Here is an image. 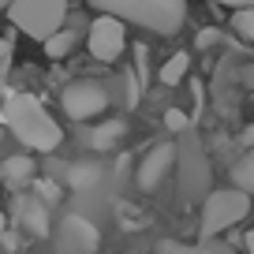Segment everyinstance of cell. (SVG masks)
<instances>
[{
  "instance_id": "1",
  "label": "cell",
  "mask_w": 254,
  "mask_h": 254,
  "mask_svg": "<svg viewBox=\"0 0 254 254\" xmlns=\"http://www.w3.org/2000/svg\"><path fill=\"white\" fill-rule=\"evenodd\" d=\"M4 124L11 127V135L26 150L49 153L64 142V131L56 127V120L45 112V105L34 94H8V101H4Z\"/></svg>"
},
{
  "instance_id": "2",
  "label": "cell",
  "mask_w": 254,
  "mask_h": 254,
  "mask_svg": "<svg viewBox=\"0 0 254 254\" xmlns=\"http://www.w3.org/2000/svg\"><path fill=\"white\" fill-rule=\"evenodd\" d=\"M90 8L153 34H176L187 23V0H90Z\"/></svg>"
},
{
  "instance_id": "3",
  "label": "cell",
  "mask_w": 254,
  "mask_h": 254,
  "mask_svg": "<svg viewBox=\"0 0 254 254\" xmlns=\"http://www.w3.org/2000/svg\"><path fill=\"white\" fill-rule=\"evenodd\" d=\"M247 213H251V194H247V190H239V187L209 190L206 202H202V221H198L202 239H217L221 232L236 228Z\"/></svg>"
},
{
  "instance_id": "4",
  "label": "cell",
  "mask_w": 254,
  "mask_h": 254,
  "mask_svg": "<svg viewBox=\"0 0 254 254\" xmlns=\"http://www.w3.org/2000/svg\"><path fill=\"white\" fill-rule=\"evenodd\" d=\"M8 19L26 38L49 41L67 19V0H15L8 8Z\"/></svg>"
},
{
  "instance_id": "5",
  "label": "cell",
  "mask_w": 254,
  "mask_h": 254,
  "mask_svg": "<svg viewBox=\"0 0 254 254\" xmlns=\"http://www.w3.org/2000/svg\"><path fill=\"white\" fill-rule=\"evenodd\" d=\"M60 105L71 120H94V116H101V112L109 109V90H105L101 82H94V79H75V82L64 86Z\"/></svg>"
},
{
  "instance_id": "6",
  "label": "cell",
  "mask_w": 254,
  "mask_h": 254,
  "mask_svg": "<svg viewBox=\"0 0 254 254\" xmlns=\"http://www.w3.org/2000/svg\"><path fill=\"white\" fill-rule=\"evenodd\" d=\"M180 150V157H176V165L183 168V194L187 198H206L209 194V161H206V153H202V146H198V138L194 135H187L183 138V146H176Z\"/></svg>"
},
{
  "instance_id": "7",
  "label": "cell",
  "mask_w": 254,
  "mask_h": 254,
  "mask_svg": "<svg viewBox=\"0 0 254 254\" xmlns=\"http://www.w3.org/2000/svg\"><path fill=\"white\" fill-rule=\"evenodd\" d=\"M86 45L94 53V60H120L124 56V45H127V34H124V19L116 15H97L90 23V34H86Z\"/></svg>"
},
{
  "instance_id": "8",
  "label": "cell",
  "mask_w": 254,
  "mask_h": 254,
  "mask_svg": "<svg viewBox=\"0 0 254 254\" xmlns=\"http://www.w3.org/2000/svg\"><path fill=\"white\" fill-rule=\"evenodd\" d=\"M56 243H60V254H94L97 243H101V236H97V228L82 213H67L60 221Z\"/></svg>"
},
{
  "instance_id": "9",
  "label": "cell",
  "mask_w": 254,
  "mask_h": 254,
  "mask_svg": "<svg viewBox=\"0 0 254 254\" xmlns=\"http://www.w3.org/2000/svg\"><path fill=\"white\" fill-rule=\"evenodd\" d=\"M176 157H180V150H176L172 142L153 146V150L138 161V187L142 190H157L161 183L168 180V172L176 168Z\"/></svg>"
},
{
  "instance_id": "10",
  "label": "cell",
  "mask_w": 254,
  "mask_h": 254,
  "mask_svg": "<svg viewBox=\"0 0 254 254\" xmlns=\"http://www.w3.org/2000/svg\"><path fill=\"white\" fill-rule=\"evenodd\" d=\"M15 221L23 224L30 236L45 239L49 232H53V221H49V202L41 198V194H15Z\"/></svg>"
},
{
  "instance_id": "11",
  "label": "cell",
  "mask_w": 254,
  "mask_h": 254,
  "mask_svg": "<svg viewBox=\"0 0 254 254\" xmlns=\"http://www.w3.org/2000/svg\"><path fill=\"white\" fill-rule=\"evenodd\" d=\"M0 180L8 183V187H26V183L34 180V157H26V153L4 157V165H0Z\"/></svg>"
},
{
  "instance_id": "12",
  "label": "cell",
  "mask_w": 254,
  "mask_h": 254,
  "mask_svg": "<svg viewBox=\"0 0 254 254\" xmlns=\"http://www.w3.org/2000/svg\"><path fill=\"white\" fill-rule=\"evenodd\" d=\"M124 131H127L124 120H105L101 127H94V131H90V150H97V153L112 150V146L124 138Z\"/></svg>"
},
{
  "instance_id": "13",
  "label": "cell",
  "mask_w": 254,
  "mask_h": 254,
  "mask_svg": "<svg viewBox=\"0 0 254 254\" xmlns=\"http://www.w3.org/2000/svg\"><path fill=\"white\" fill-rule=\"evenodd\" d=\"M101 180V165L97 161H79V165L67 168V187L71 190H94Z\"/></svg>"
},
{
  "instance_id": "14",
  "label": "cell",
  "mask_w": 254,
  "mask_h": 254,
  "mask_svg": "<svg viewBox=\"0 0 254 254\" xmlns=\"http://www.w3.org/2000/svg\"><path fill=\"white\" fill-rule=\"evenodd\" d=\"M232 187H239V190H247V194H254V146L236 161V165H232Z\"/></svg>"
},
{
  "instance_id": "15",
  "label": "cell",
  "mask_w": 254,
  "mask_h": 254,
  "mask_svg": "<svg viewBox=\"0 0 254 254\" xmlns=\"http://www.w3.org/2000/svg\"><path fill=\"white\" fill-rule=\"evenodd\" d=\"M187 64H190V56L187 53H176V56H168L165 60V67H161V82L165 86H176V82L187 75Z\"/></svg>"
},
{
  "instance_id": "16",
  "label": "cell",
  "mask_w": 254,
  "mask_h": 254,
  "mask_svg": "<svg viewBox=\"0 0 254 254\" xmlns=\"http://www.w3.org/2000/svg\"><path fill=\"white\" fill-rule=\"evenodd\" d=\"M75 38H79L75 30H56L53 38L45 41V53L53 56V60H60V56H67V53L75 49Z\"/></svg>"
},
{
  "instance_id": "17",
  "label": "cell",
  "mask_w": 254,
  "mask_h": 254,
  "mask_svg": "<svg viewBox=\"0 0 254 254\" xmlns=\"http://www.w3.org/2000/svg\"><path fill=\"white\" fill-rule=\"evenodd\" d=\"M232 30H236L243 41H254V8H236V15H232Z\"/></svg>"
},
{
  "instance_id": "18",
  "label": "cell",
  "mask_w": 254,
  "mask_h": 254,
  "mask_svg": "<svg viewBox=\"0 0 254 254\" xmlns=\"http://www.w3.org/2000/svg\"><path fill=\"white\" fill-rule=\"evenodd\" d=\"M165 127H172V131H187V116H183L180 109H168L165 112Z\"/></svg>"
},
{
  "instance_id": "19",
  "label": "cell",
  "mask_w": 254,
  "mask_h": 254,
  "mask_svg": "<svg viewBox=\"0 0 254 254\" xmlns=\"http://www.w3.org/2000/svg\"><path fill=\"white\" fill-rule=\"evenodd\" d=\"M198 254H228V247H224V243H213V239H202V243H198Z\"/></svg>"
},
{
  "instance_id": "20",
  "label": "cell",
  "mask_w": 254,
  "mask_h": 254,
  "mask_svg": "<svg viewBox=\"0 0 254 254\" xmlns=\"http://www.w3.org/2000/svg\"><path fill=\"white\" fill-rule=\"evenodd\" d=\"M217 38H221L217 30H202V34H198V49H209V45H217Z\"/></svg>"
},
{
  "instance_id": "21",
  "label": "cell",
  "mask_w": 254,
  "mask_h": 254,
  "mask_svg": "<svg viewBox=\"0 0 254 254\" xmlns=\"http://www.w3.org/2000/svg\"><path fill=\"white\" fill-rule=\"evenodd\" d=\"M135 60H138V79L146 82V45H135Z\"/></svg>"
},
{
  "instance_id": "22",
  "label": "cell",
  "mask_w": 254,
  "mask_h": 254,
  "mask_svg": "<svg viewBox=\"0 0 254 254\" xmlns=\"http://www.w3.org/2000/svg\"><path fill=\"white\" fill-rule=\"evenodd\" d=\"M8 56H11V41H8V38H0V71H4Z\"/></svg>"
},
{
  "instance_id": "23",
  "label": "cell",
  "mask_w": 254,
  "mask_h": 254,
  "mask_svg": "<svg viewBox=\"0 0 254 254\" xmlns=\"http://www.w3.org/2000/svg\"><path fill=\"white\" fill-rule=\"evenodd\" d=\"M38 187H41V198H45V202H53V198H60V190H56V187H53V183H38Z\"/></svg>"
},
{
  "instance_id": "24",
  "label": "cell",
  "mask_w": 254,
  "mask_h": 254,
  "mask_svg": "<svg viewBox=\"0 0 254 254\" xmlns=\"http://www.w3.org/2000/svg\"><path fill=\"white\" fill-rule=\"evenodd\" d=\"M217 4H228V8H254V0H217Z\"/></svg>"
},
{
  "instance_id": "25",
  "label": "cell",
  "mask_w": 254,
  "mask_h": 254,
  "mask_svg": "<svg viewBox=\"0 0 254 254\" xmlns=\"http://www.w3.org/2000/svg\"><path fill=\"white\" fill-rule=\"evenodd\" d=\"M243 146H247V150H251V146H254V124H251V127H247V131H243Z\"/></svg>"
},
{
  "instance_id": "26",
  "label": "cell",
  "mask_w": 254,
  "mask_h": 254,
  "mask_svg": "<svg viewBox=\"0 0 254 254\" xmlns=\"http://www.w3.org/2000/svg\"><path fill=\"white\" fill-rule=\"evenodd\" d=\"M247 251H251V254H254V228H251V232H247Z\"/></svg>"
},
{
  "instance_id": "27",
  "label": "cell",
  "mask_w": 254,
  "mask_h": 254,
  "mask_svg": "<svg viewBox=\"0 0 254 254\" xmlns=\"http://www.w3.org/2000/svg\"><path fill=\"white\" fill-rule=\"evenodd\" d=\"M11 4H15V0H0V11H8V8H11Z\"/></svg>"
},
{
  "instance_id": "28",
  "label": "cell",
  "mask_w": 254,
  "mask_h": 254,
  "mask_svg": "<svg viewBox=\"0 0 254 254\" xmlns=\"http://www.w3.org/2000/svg\"><path fill=\"white\" fill-rule=\"evenodd\" d=\"M0 236H4V213H0Z\"/></svg>"
},
{
  "instance_id": "29",
  "label": "cell",
  "mask_w": 254,
  "mask_h": 254,
  "mask_svg": "<svg viewBox=\"0 0 254 254\" xmlns=\"http://www.w3.org/2000/svg\"><path fill=\"white\" fill-rule=\"evenodd\" d=\"M0 135H4V131H0Z\"/></svg>"
}]
</instances>
